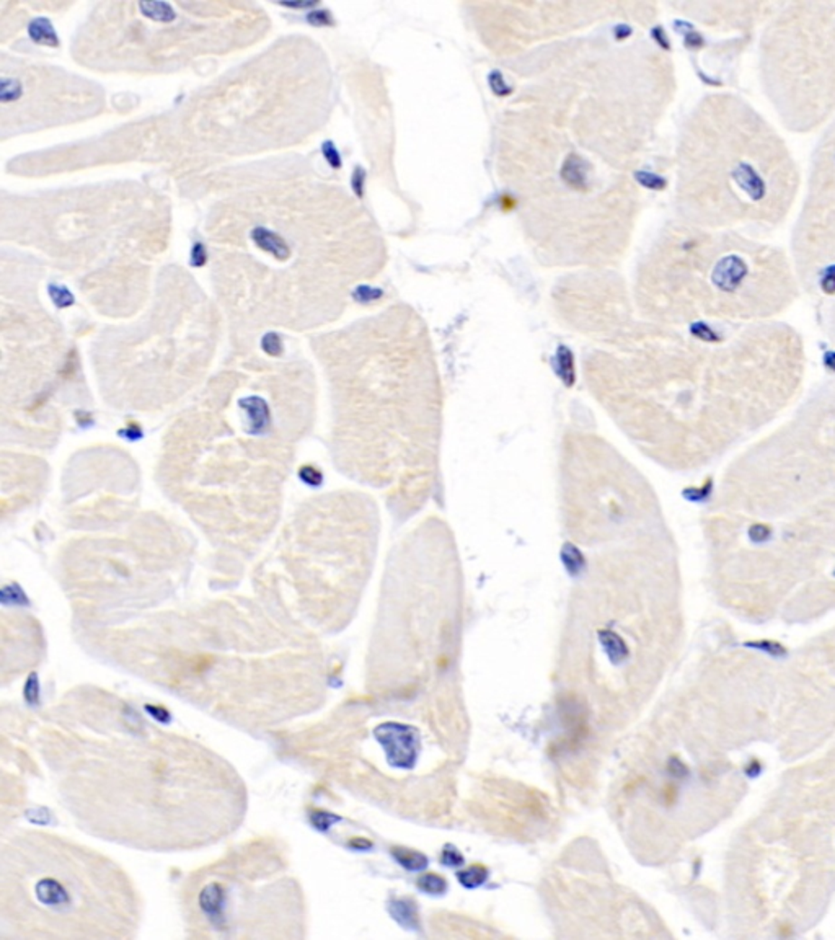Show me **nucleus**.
<instances>
[{
  "label": "nucleus",
  "mask_w": 835,
  "mask_h": 940,
  "mask_svg": "<svg viewBox=\"0 0 835 940\" xmlns=\"http://www.w3.org/2000/svg\"><path fill=\"white\" fill-rule=\"evenodd\" d=\"M581 369L592 400L646 458L671 470L703 461L709 369L697 348L664 325H632Z\"/></svg>",
  "instance_id": "f03ea898"
},
{
  "label": "nucleus",
  "mask_w": 835,
  "mask_h": 940,
  "mask_svg": "<svg viewBox=\"0 0 835 940\" xmlns=\"http://www.w3.org/2000/svg\"><path fill=\"white\" fill-rule=\"evenodd\" d=\"M669 262L643 273L636 304L651 322H692L700 315H756L794 288L784 252L752 236L685 224L673 234Z\"/></svg>",
  "instance_id": "20e7f679"
},
{
  "label": "nucleus",
  "mask_w": 835,
  "mask_h": 940,
  "mask_svg": "<svg viewBox=\"0 0 835 940\" xmlns=\"http://www.w3.org/2000/svg\"><path fill=\"white\" fill-rule=\"evenodd\" d=\"M798 167L775 129L734 95L700 103L683 137L679 198L689 224L774 229L792 209Z\"/></svg>",
  "instance_id": "7ed1b4c3"
},
{
  "label": "nucleus",
  "mask_w": 835,
  "mask_h": 940,
  "mask_svg": "<svg viewBox=\"0 0 835 940\" xmlns=\"http://www.w3.org/2000/svg\"><path fill=\"white\" fill-rule=\"evenodd\" d=\"M582 418L568 423L558 446V515L568 543L596 552L667 529L648 479Z\"/></svg>",
  "instance_id": "39448f33"
},
{
  "label": "nucleus",
  "mask_w": 835,
  "mask_h": 940,
  "mask_svg": "<svg viewBox=\"0 0 835 940\" xmlns=\"http://www.w3.org/2000/svg\"><path fill=\"white\" fill-rule=\"evenodd\" d=\"M30 34H32L34 42H46L50 46L58 42H56V34L52 32V26L44 18H40V20H36L30 25Z\"/></svg>",
  "instance_id": "9d476101"
},
{
  "label": "nucleus",
  "mask_w": 835,
  "mask_h": 940,
  "mask_svg": "<svg viewBox=\"0 0 835 940\" xmlns=\"http://www.w3.org/2000/svg\"><path fill=\"white\" fill-rule=\"evenodd\" d=\"M250 238L254 240L255 246L262 248L263 252L270 254L276 262H286L287 258L291 256V247L287 244L286 238L276 232H271L270 229H264V228H256L252 230Z\"/></svg>",
  "instance_id": "1a4fd4ad"
},
{
  "label": "nucleus",
  "mask_w": 835,
  "mask_h": 940,
  "mask_svg": "<svg viewBox=\"0 0 835 940\" xmlns=\"http://www.w3.org/2000/svg\"><path fill=\"white\" fill-rule=\"evenodd\" d=\"M70 870L72 867H68L66 873L60 869L58 875L42 873L40 880L34 881L30 893L34 903L42 907V915H54L58 919L60 916L72 915L74 909L79 913V898H85L87 887L84 880H79L77 873H69Z\"/></svg>",
  "instance_id": "6e6552de"
},
{
  "label": "nucleus",
  "mask_w": 835,
  "mask_h": 940,
  "mask_svg": "<svg viewBox=\"0 0 835 940\" xmlns=\"http://www.w3.org/2000/svg\"><path fill=\"white\" fill-rule=\"evenodd\" d=\"M338 368L339 461L398 525L442 500L446 394L426 323L394 305L357 325Z\"/></svg>",
  "instance_id": "f257e3e1"
},
{
  "label": "nucleus",
  "mask_w": 835,
  "mask_h": 940,
  "mask_svg": "<svg viewBox=\"0 0 835 940\" xmlns=\"http://www.w3.org/2000/svg\"><path fill=\"white\" fill-rule=\"evenodd\" d=\"M768 98L782 119L811 129L835 110V4L780 12L762 38Z\"/></svg>",
  "instance_id": "423d86ee"
},
{
  "label": "nucleus",
  "mask_w": 835,
  "mask_h": 940,
  "mask_svg": "<svg viewBox=\"0 0 835 940\" xmlns=\"http://www.w3.org/2000/svg\"><path fill=\"white\" fill-rule=\"evenodd\" d=\"M798 240L800 262L826 265L835 260V123L819 145L816 169L808 185Z\"/></svg>",
  "instance_id": "0eeeda50"
}]
</instances>
